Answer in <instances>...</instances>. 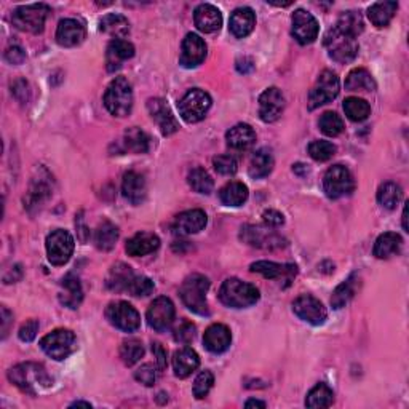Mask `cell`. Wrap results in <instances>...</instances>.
<instances>
[{"label":"cell","mask_w":409,"mask_h":409,"mask_svg":"<svg viewBox=\"0 0 409 409\" xmlns=\"http://www.w3.org/2000/svg\"><path fill=\"white\" fill-rule=\"evenodd\" d=\"M8 379L12 384L17 385L19 390L29 393V395H37L40 390L48 388L53 384V381H51L48 372H46L45 366L40 363H33V361L13 366L12 370L8 371Z\"/></svg>","instance_id":"obj_1"},{"label":"cell","mask_w":409,"mask_h":409,"mask_svg":"<svg viewBox=\"0 0 409 409\" xmlns=\"http://www.w3.org/2000/svg\"><path fill=\"white\" fill-rule=\"evenodd\" d=\"M219 299L227 307L246 309L259 301V289L238 278H227L219 289Z\"/></svg>","instance_id":"obj_2"},{"label":"cell","mask_w":409,"mask_h":409,"mask_svg":"<svg viewBox=\"0 0 409 409\" xmlns=\"http://www.w3.org/2000/svg\"><path fill=\"white\" fill-rule=\"evenodd\" d=\"M210 289V280L200 273H192L183 282L179 288L181 299L185 307L192 310L197 315H208V302H206V293Z\"/></svg>","instance_id":"obj_3"},{"label":"cell","mask_w":409,"mask_h":409,"mask_svg":"<svg viewBox=\"0 0 409 409\" xmlns=\"http://www.w3.org/2000/svg\"><path fill=\"white\" fill-rule=\"evenodd\" d=\"M104 106L112 116L127 117L133 109V90L125 77H116L104 93Z\"/></svg>","instance_id":"obj_4"},{"label":"cell","mask_w":409,"mask_h":409,"mask_svg":"<svg viewBox=\"0 0 409 409\" xmlns=\"http://www.w3.org/2000/svg\"><path fill=\"white\" fill-rule=\"evenodd\" d=\"M325 46L326 50H328L329 58L338 61L340 64L350 63V61H354L356 58V55H358V44H356L355 37L340 33L336 26L326 33Z\"/></svg>","instance_id":"obj_5"},{"label":"cell","mask_w":409,"mask_h":409,"mask_svg":"<svg viewBox=\"0 0 409 409\" xmlns=\"http://www.w3.org/2000/svg\"><path fill=\"white\" fill-rule=\"evenodd\" d=\"M50 13V7L45 3L24 5L13 12V26L23 33L39 34L44 30L46 17Z\"/></svg>","instance_id":"obj_6"},{"label":"cell","mask_w":409,"mask_h":409,"mask_svg":"<svg viewBox=\"0 0 409 409\" xmlns=\"http://www.w3.org/2000/svg\"><path fill=\"white\" fill-rule=\"evenodd\" d=\"M179 113L188 123H197L203 120L211 107V96L205 90L194 88L189 90L178 102Z\"/></svg>","instance_id":"obj_7"},{"label":"cell","mask_w":409,"mask_h":409,"mask_svg":"<svg viewBox=\"0 0 409 409\" xmlns=\"http://www.w3.org/2000/svg\"><path fill=\"white\" fill-rule=\"evenodd\" d=\"M40 347L50 358L61 361L74 354L77 349L75 334L71 329H55L40 340Z\"/></svg>","instance_id":"obj_8"},{"label":"cell","mask_w":409,"mask_h":409,"mask_svg":"<svg viewBox=\"0 0 409 409\" xmlns=\"http://www.w3.org/2000/svg\"><path fill=\"white\" fill-rule=\"evenodd\" d=\"M323 189L329 199H340V197L354 192L355 179L352 176L350 170L344 167V165H334L325 174Z\"/></svg>","instance_id":"obj_9"},{"label":"cell","mask_w":409,"mask_h":409,"mask_svg":"<svg viewBox=\"0 0 409 409\" xmlns=\"http://www.w3.org/2000/svg\"><path fill=\"white\" fill-rule=\"evenodd\" d=\"M339 95V77L333 71H323L320 74L317 84L309 93V109L313 111L320 106H325L336 100Z\"/></svg>","instance_id":"obj_10"},{"label":"cell","mask_w":409,"mask_h":409,"mask_svg":"<svg viewBox=\"0 0 409 409\" xmlns=\"http://www.w3.org/2000/svg\"><path fill=\"white\" fill-rule=\"evenodd\" d=\"M106 317L109 323L116 326L117 329L125 331V333H134L141 326V317H139L138 310L125 301L109 304V307L106 309Z\"/></svg>","instance_id":"obj_11"},{"label":"cell","mask_w":409,"mask_h":409,"mask_svg":"<svg viewBox=\"0 0 409 409\" xmlns=\"http://www.w3.org/2000/svg\"><path fill=\"white\" fill-rule=\"evenodd\" d=\"M74 238L67 230L58 229L46 237V255L53 266H64L74 253Z\"/></svg>","instance_id":"obj_12"},{"label":"cell","mask_w":409,"mask_h":409,"mask_svg":"<svg viewBox=\"0 0 409 409\" xmlns=\"http://www.w3.org/2000/svg\"><path fill=\"white\" fill-rule=\"evenodd\" d=\"M242 240L248 245L264 248V250H278L287 246V240L277 232L261 226H245L242 229Z\"/></svg>","instance_id":"obj_13"},{"label":"cell","mask_w":409,"mask_h":409,"mask_svg":"<svg viewBox=\"0 0 409 409\" xmlns=\"http://www.w3.org/2000/svg\"><path fill=\"white\" fill-rule=\"evenodd\" d=\"M293 312L298 315L302 322L320 326L326 322L328 312H326L325 305L318 301L312 294H301L296 301L293 302Z\"/></svg>","instance_id":"obj_14"},{"label":"cell","mask_w":409,"mask_h":409,"mask_svg":"<svg viewBox=\"0 0 409 409\" xmlns=\"http://www.w3.org/2000/svg\"><path fill=\"white\" fill-rule=\"evenodd\" d=\"M174 304L172 302V299L160 296L149 305L146 318L152 329L163 333V331H168L172 328L174 322Z\"/></svg>","instance_id":"obj_15"},{"label":"cell","mask_w":409,"mask_h":409,"mask_svg":"<svg viewBox=\"0 0 409 409\" xmlns=\"http://www.w3.org/2000/svg\"><path fill=\"white\" fill-rule=\"evenodd\" d=\"M284 111V96L278 88L272 87L259 96V117L262 122L272 123L280 118Z\"/></svg>","instance_id":"obj_16"},{"label":"cell","mask_w":409,"mask_h":409,"mask_svg":"<svg viewBox=\"0 0 409 409\" xmlns=\"http://www.w3.org/2000/svg\"><path fill=\"white\" fill-rule=\"evenodd\" d=\"M293 35L301 45H309L318 37V23L312 15L305 10H296L293 13Z\"/></svg>","instance_id":"obj_17"},{"label":"cell","mask_w":409,"mask_h":409,"mask_svg":"<svg viewBox=\"0 0 409 409\" xmlns=\"http://www.w3.org/2000/svg\"><path fill=\"white\" fill-rule=\"evenodd\" d=\"M147 111L158 125L163 136H170V134H173L179 129V123L173 116L172 109L168 107L163 100H160V98H152V100L147 101Z\"/></svg>","instance_id":"obj_18"},{"label":"cell","mask_w":409,"mask_h":409,"mask_svg":"<svg viewBox=\"0 0 409 409\" xmlns=\"http://www.w3.org/2000/svg\"><path fill=\"white\" fill-rule=\"evenodd\" d=\"M206 58V44L205 40L197 34H188L183 40V48H181V64L184 67H197L203 63Z\"/></svg>","instance_id":"obj_19"},{"label":"cell","mask_w":409,"mask_h":409,"mask_svg":"<svg viewBox=\"0 0 409 409\" xmlns=\"http://www.w3.org/2000/svg\"><path fill=\"white\" fill-rule=\"evenodd\" d=\"M250 271L255 273H261L269 280H287L289 283L296 277L298 273V267L294 264H278V262H272V261H257L255 264H251Z\"/></svg>","instance_id":"obj_20"},{"label":"cell","mask_w":409,"mask_h":409,"mask_svg":"<svg viewBox=\"0 0 409 409\" xmlns=\"http://www.w3.org/2000/svg\"><path fill=\"white\" fill-rule=\"evenodd\" d=\"M208 222L203 210H189L176 216L173 232L178 235H192L200 232Z\"/></svg>","instance_id":"obj_21"},{"label":"cell","mask_w":409,"mask_h":409,"mask_svg":"<svg viewBox=\"0 0 409 409\" xmlns=\"http://www.w3.org/2000/svg\"><path fill=\"white\" fill-rule=\"evenodd\" d=\"M85 26L77 19L67 18L60 21L56 29V42L61 46H77L85 40Z\"/></svg>","instance_id":"obj_22"},{"label":"cell","mask_w":409,"mask_h":409,"mask_svg":"<svg viewBox=\"0 0 409 409\" xmlns=\"http://www.w3.org/2000/svg\"><path fill=\"white\" fill-rule=\"evenodd\" d=\"M194 21L197 29L201 30L205 34L216 33L221 29L222 26V15L215 5L210 3H201L195 8L194 13Z\"/></svg>","instance_id":"obj_23"},{"label":"cell","mask_w":409,"mask_h":409,"mask_svg":"<svg viewBox=\"0 0 409 409\" xmlns=\"http://www.w3.org/2000/svg\"><path fill=\"white\" fill-rule=\"evenodd\" d=\"M232 343L230 329L226 325L215 323L205 331L203 344L211 354H224Z\"/></svg>","instance_id":"obj_24"},{"label":"cell","mask_w":409,"mask_h":409,"mask_svg":"<svg viewBox=\"0 0 409 409\" xmlns=\"http://www.w3.org/2000/svg\"><path fill=\"white\" fill-rule=\"evenodd\" d=\"M134 56V46L129 44L128 40L118 39L112 40L107 46L106 51V67L109 72H116L122 67L127 60L133 58Z\"/></svg>","instance_id":"obj_25"},{"label":"cell","mask_w":409,"mask_h":409,"mask_svg":"<svg viewBox=\"0 0 409 409\" xmlns=\"http://www.w3.org/2000/svg\"><path fill=\"white\" fill-rule=\"evenodd\" d=\"M122 192L133 205H141L147 195V184L144 176L136 172H128L123 176Z\"/></svg>","instance_id":"obj_26"},{"label":"cell","mask_w":409,"mask_h":409,"mask_svg":"<svg viewBox=\"0 0 409 409\" xmlns=\"http://www.w3.org/2000/svg\"><path fill=\"white\" fill-rule=\"evenodd\" d=\"M227 146L234 151L245 152L248 149H251L256 143V133L250 125L246 123H238L234 128H230L226 134Z\"/></svg>","instance_id":"obj_27"},{"label":"cell","mask_w":409,"mask_h":409,"mask_svg":"<svg viewBox=\"0 0 409 409\" xmlns=\"http://www.w3.org/2000/svg\"><path fill=\"white\" fill-rule=\"evenodd\" d=\"M158 246H160V238L157 235L151 234V232H138L136 235H133L127 242L125 250L129 256L139 257V256H146V255H151L154 251H157Z\"/></svg>","instance_id":"obj_28"},{"label":"cell","mask_w":409,"mask_h":409,"mask_svg":"<svg viewBox=\"0 0 409 409\" xmlns=\"http://www.w3.org/2000/svg\"><path fill=\"white\" fill-rule=\"evenodd\" d=\"M256 26V17L255 12L248 7L237 8L234 13H232L230 21H229V29L230 33L235 35L237 39H245L246 35L253 33Z\"/></svg>","instance_id":"obj_29"},{"label":"cell","mask_w":409,"mask_h":409,"mask_svg":"<svg viewBox=\"0 0 409 409\" xmlns=\"http://www.w3.org/2000/svg\"><path fill=\"white\" fill-rule=\"evenodd\" d=\"M200 358L199 354L195 350L190 349V347H184V349H179L174 352L173 356V370L176 377L179 379H185L199 367Z\"/></svg>","instance_id":"obj_30"},{"label":"cell","mask_w":409,"mask_h":409,"mask_svg":"<svg viewBox=\"0 0 409 409\" xmlns=\"http://www.w3.org/2000/svg\"><path fill=\"white\" fill-rule=\"evenodd\" d=\"M61 288L63 289L60 293V302L69 309L79 307L82 304V299H84V289H82L79 278L69 273L61 282Z\"/></svg>","instance_id":"obj_31"},{"label":"cell","mask_w":409,"mask_h":409,"mask_svg":"<svg viewBox=\"0 0 409 409\" xmlns=\"http://www.w3.org/2000/svg\"><path fill=\"white\" fill-rule=\"evenodd\" d=\"M403 240L401 237L395 234V232H385V234L379 235L376 243H374V256L377 259H388L393 255H398L401 250Z\"/></svg>","instance_id":"obj_32"},{"label":"cell","mask_w":409,"mask_h":409,"mask_svg":"<svg viewBox=\"0 0 409 409\" xmlns=\"http://www.w3.org/2000/svg\"><path fill=\"white\" fill-rule=\"evenodd\" d=\"M133 278L134 275H133L131 267L123 262H118L111 269V272H109L106 284L109 289H112V291H117V293L127 291Z\"/></svg>","instance_id":"obj_33"},{"label":"cell","mask_w":409,"mask_h":409,"mask_svg":"<svg viewBox=\"0 0 409 409\" xmlns=\"http://www.w3.org/2000/svg\"><path fill=\"white\" fill-rule=\"evenodd\" d=\"M398 10L397 2H377L372 3L367 10V18L376 28H385L392 21Z\"/></svg>","instance_id":"obj_34"},{"label":"cell","mask_w":409,"mask_h":409,"mask_svg":"<svg viewBox=\"0 0 409 409\" xmlns=\"http://www.w3.org/2000/svg\"><path fill=\"white\" fill-rule=\"evenodd\" d=\"M100 29L102 33L111 35V37H116V40L123 39L129 33V23L125 17L117 13H111L102 17L100 21Z\"/></svg>","instance_id":"obj_35"},{"label":"cell","mask_w":409,"mask_h":409,"mask_svg":"<svg viewBox=\"0 0 409 409\" xmlns=\"http://www.w3.org/2000/svg\"><path fill=\"white\" fill-rule=\"evenodd\" d=\"M345 90L349 91H374L376 90V82L372 79V75L363 67L354 69L347 75L345 80Z\"/></svg>","instance_id":"obj_36"},{"label":"cell","mask_w":409,"mask_h":409,"mask_svg":"<svg viewBox=\"0 0 409 409\" xmlns=\"http://www.w3.org/2000/svg\"><path fill=\"white\" fill-rule=\"evenodd\" d=\"M125 147L129 152L134 154H146L151 149V138L144 129L138 127H131L125 131Z\"/></svg>","instance_id":"obj_37"},{"label":"cell","mask_w":409,"mask_h":409,"mask_svg":"<svg viewBox=\"0 0 409 409\" xmlns=\"http://www.w3.org/2000/svg\"><path fill=\"white\" fill-rule=\"evenodd\" d=\"M118 240V229L111 221H102L95 232V243L98 250L111 251Z\"/></svg>","instance_id":"obj_38"},{"label":"cell","mask_w":409,"mask_h":409,"mask_svg":"<svg viewBox=\"0 0 409 409\" xmlns=\"http://www.w3.org/2000/svg\"><path fill=\"white\" fill-rule=\"evenodd\" d=\"M272 170H273V157L271 151H267V149H259L251 158L250 176L255 179H262L271 174Z\"/></svg>","instance_id":"obj_39"},{"label":"cell","mask_w":409,"mask_h":409,"mask_svg":"<svg viewBox=\"0 0 409 409\" xmlns=\"http://www.w3.org/2000/svg\"><path fill=\"white\" fill-rule=\"evenodd\" d=\"M219 199L227 206H240L248 200V188L243 183L234 181L219 190Z\"/></svg>","instance_id":"obj_40"},{"label":"cell","mask_w":409,"mask_h":409,"mask_svg":"<svg viewBox=\"0 0 409 409\" xmlns=\"http://www.w3.org/2000/svg\"><path fill=\"white\" fill-rule=\"evenodd\" d=\"M355 293H356V277L352 275L350 278H347L345 282L340 283L339 287L333 291V296H331V305H333V309L339 310L345 307V305L354 299Z\"/></svg>","instance_id":"obj_41"},{"label":"cell","mask_w":409,"mask_h":409,"mask_svg":"<svg viewBox=\"0 0 409 409\" xmlns=\"http://www.w3.org/2000/svg\"><path fill=\"white\" fill-rule=\"evenodd\" d=\"M333 403L334 393L326 384H317L305 398V406L307 408H329Z\"/></svg>","instance_id":"obj_42"},{"label":"cell","mask_w":409,"mask_h":409,"mask_svg":"<svg viewBox=\"0 0 409 409\" xmlns=\"http://www.w3.org/2000/svg\"><path fill=\"white\" fill-rule=\"evenodd\" d=\"M336 28H338L340 33L349 34V35H352V37L356 39V35H360L361 33H363L365 23H363V18H361V15L358 12H352L350 10V12H344L343 15H340Z\"/></svg>","instance_id":"obj_43"},{"label":"cell","mask_w":409,"mask_h":409,"mask_svg":"<svg viewBox=\"0 0 409 409\" xmlns=\"http://www.w3.org/2000/svg\"><path fill=\"white\" fill-rule=\"evenodd\" d=\"M403 197V190L400 185L397 183H392V181H388V183H384L377 190V201L384 206L387 210H393L395 206L400 203Z\"/></svg>","instance_id":"obj_44"},{"label":"cell","mask_w":409,"mask_h":409,"mask_svg":"<svg viewBox=\"0 0 409 409\" xmlns=\"http://www.w3.org/2000/svg\"><path fill=\"white\" fill-rule=\"evenodd\" d=\"M344 111L345 116L349 117L352 122H363L370 117L371 106L367 104V101L361 100V98L350 96L344 101Z\"/></svg>","instance_id":"obj_45"},{"label":"cell","mask_w":409,"mask_h":409,"mask_svg":"<svg viewBox=\"0 0 409 409\" xmlns=\"http://www.w3.org/2000/svg\"><path fill=\"white\" fill-rule=\"evenodd\" d=\"M189 185L199 194H210L215 188V181L205 168H194L189 173Z\"/></svg>","instance_id":"obj_46"},{"label":"cell","mask_w":409,"mask_h":409,"mask_svg":"<svg viewBox=\"0 0 409 409\" xmlns=\"http://www.w3.org/2000/svg\"><path fill=\"white\" fill-rule=\"evenodd\" d=\"M144 355V347L141 340L138 339H128L123 340L120 345V358L127 366L136 365Z\"/></svg>","instance_id":"obj_47"},{"label":"cell","mask_w":409,"mask_h":409,"mask_svg":"<svg viewBox=\"0 0 409 409\" xmlns=\"http://www.w3.org/2000/svg\"><path fill=\"white\" fill-rule=\"evenodd\" d=\"M318 127L322 129V133H325L326 136H339L340 133L344 131V122L336 112H325L322 117H320Z\"/></svg>","instance_id":"obj_48"},{"label":"cell","mask_w":409,"mask_h":409,"mask_svg":"<svg viewBox=\"0 0 409 409\" xmlns=\"http://www.w3.org/2000/svg\"><path fill=\"white\" fill-rule=\"evenodd\" d=\"M309 154L317 162H326L336 154V146L329 141H313L309 144Z\"/></svg>","instance_id":"obj_49"},{"label":"cell","mask_w":409,"mask_h":409,"mask_svg":"<svg viewBox=\"0 0 409 409\" xmlns=\"http://www.w3.org/2000/svg\"><path fill=\"white\" fill-rule=\"evenodd\" d=\"M215 384V376L211 371H201L194 382V397L197 400H203L208 395Z\"/></svg>","instance_id":"obj_50"},{"label":"cell","mask_w":409,"mask_h":409,"mask_svg":"<svg viewBox=\"0 0 409 409\" xmlns=\"http://www.w3.org/2000/svg\"><path fill=\"white\" fill-rule=\"evenodd\" d=\"M154 282L147 277H134L127 291L134 298H144L149 296L154 291Z\"/></svg>","instance_id":"obj_51"},{"label":"cell","mask_w":409,"mask_h":409,"mask_svg":"<svg viewBox=\"0 0 409 409\" xmlns=\"http://www.w3.org/2000/svg\"><path fill=\"white\" fill-rule=\"evenodd\" d=\"M213 167L222 176H232L237 173V160L232 155H217L213 158Z\"/></svg>","instance_id":"obj_52"},{"label":"cell","mask_w":409,"mask_h":409,"mask_svg":"<svg viewBox=\"0 0 409 409\" xmlns=\"http://www.w3.org/2000/svg\"><path fill=\"white\" fill-rule=\"evenodd\" d=\"M195 325L192 322H188V320H183L178 326L174 328L173 338L176 343L179 344H189L190 340L195 338Z\"/></svg>","instance_id":"obj_53"},{"label":"cell","mask_w":409,"mask_h":409,"mask_svg":"<svg viewBox=\"0 0 409 409\" xmlns=\"http://www.w3.org/2000/svg\"><path fill=\"white\" fill-rule=\"evenodd\" d=\"M157 370L158 367L151 363L143 365L139 370H136V372H134V379L141 382L143 385L152 387L155 384V381H157Z\"/></svg>","instance_id":"obj_54"},{"label":"cell","mask_w":409,"mask_h":409,"mask_svg":"<svg viewBox=\"0 0 409 409\" xmlns=\"http://www.w3.org/2000/svg\"><path fill=\"white\" fill-rule=\"evenodd\" d=\"M50 195V189L48 185H45L44 181H35V183L33 184V188H30L29 190V195H28V200L30 205H37L42 201L45 197Z\"/></svg>","instance_id":"obj_55"},{"label":"cell","mask_w":409,"mask_h":409,"mask_svg":"<svg viewBox=\"0 0 409 409\" xmlns=\"http://www.w3.org/2000/svg\"><path fill=\"white\" fill-rule=\"evenodd\" d=\"M39 333V322L37 320H29V322H26L21 329H19V339L23 340V343H30V340L35 339V336Z\"/></svg>","instance_id":"obj_56"},{"label":"cell","mask_w":409,"mask_h":409,"mask_svg":"<svg viewBox=\"0 0 409 409\" xmlns=\"http://www.w3.org/2000/svg\"><path fill=\"white\" fill-rule=\"evenodd\" d=\"M5 60L12 64H21V63H24V60H26V53L21 46L13 45V46H10L7 51H5Z\"/></svg>","instance_id":"obj_57"},{"label":"cell","mask_w":409,"mask_h":409,"mask_svg":"<svg viewBox=\"0 0 409 409\" xmlns=\"http://www.w3.org/2000/svg\"><path fill=\"white\" fill-rule=\"evenodd\" d=\"M152 354H154V358H155V363H157L158 371H163L165 367L168 365V360H167V350L163 349L162 345L158 343H154L152 344Z\"/></svg>","instance_id":"obj_58"},{"label":"cell","mask_w":409,"mask_h":409,"mask_svg":"<svg viewBox=\"0 0 409 409\" xmlns=\"http://www.w3.org/2000/svg\"><path fill=\"white\" fill-rule=\"evenodd\" d=\"M262 217H264V222H266V224H269V226H272V227H280L284 222L283 215L277 210H266V211H264Z\"/></svg>","instance_id":"obj_59"},{"label":"cell","mask_w":409,"mask_h":409,"mask_svg":"<svg viewBox=\"0 0 409 409\" xmlns=\"http://www.w3.org/2000/svg\"><path fill=\"white\" fill-rule=\"evenodd\" d=\"M13 322V315L7 307H2V338L5 339L8 336L10 323Z\"/></svg>","instance_id":"obj_60"},{"label":"cell","mask_w":409,"mask_h":409,"mask_svg":"<svg viewBox=\"0 0 409 409\" xmlns=\"http://www.w3.org/2000/svg\"><path fill=\"white\" fill-rule=\"evenodd\" d=\"M237 69L238 72H242V74H248V72L255 69V64H253V61L250 58H240L237 61Z\"/></svg>","instance_id":"obj_61"},{"label":"cell","mask_w":409,"mask_h":409,"mask_svg":"<svg viewBox=\"0 0 409 409\" xmlns=\"http://www.w3.org/2000/svg\"><path fill=\"white\" fill-rule=\"evenodd\" d=\"M245 406L246 408H261V409H264V408H266V403L259 401V400H248L245 403Z\"/></svg>","instance_id":"obj_62"},{"label":"cell","mask_w":409,"mask_h":409,"mask_svg":"<svg viewBox=\"0 0 409 409\" xmlns=\"http://www.w3.org/2000/svg\"><path fill=\"white\" fill-rule=\"evenodd\" d=\"M406 221H408V206H405V210H403V229H405L406 232H409Z\"/></svg>","instance_id":"obj_63"},{"label":"cell","mask_w":409,"mask_h":409,"mask_svg":"<svg viewBox=\"0 0 409 409\" xmlns=\"http://www.w3.org/2000/svg\"><path fill=\"white\" fill-rule=\"evenodd\" d=\"M82 406L91 408L90 403H85V401H75V403H72V405H71V408H82Z\"/></svg>","instance_id":"obj_64"}]
</instances>
